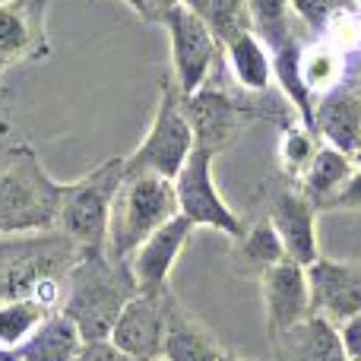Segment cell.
Masks as SVG:
<instances>
[{"label":"cell","instance_id":"6da1fadb","mask_svg":"<svg viewBox=\"0 0 361 361\" xmlns=\"http://www.w3.org/2000/svg\"><path fill=\"white\" fill-rule=\"evenodd\" d=\"M80 257L82 250L57 228L0 238V301L32 298L54 311L63 301V279Z\"/></svg>","mask_w":361,"mask_h":361},{"label":"cell","instance_id":"7a4b0ae2","mask_svg":"<svg viewBox=\"0 0 361 361\" xmlns=\"http://www.w3.org/2000/svg\"><path fill=\"white\" fill-rule=\"evenodd\" d=\"M140 286L130 263H118L108 254H82L63 279L61 314H67L86 343L108 339L121 311L137 298Z\"/></svg>","mask_w":361,"mask_h":361},{"label":"cell","instance_id":"3957f363","mask_svg":"<svg viewBox=\"0 0 361 361\" xmlns=\"http://www.w3.org/2000/svg\"><path fill=\"white\" fill-rule=\"evenodd\" d=\"M67 184L54 180L29 143H16L0 162V238L54 231Z\"/></svg>","mask_w":361,"mask_h":361},{"label":"cell","instance_id":"277c9868","mask_svg":"<svg viewBox=\"0 0 361 361\" xmlns=\"http://www.w3.org/2000/svg\"><path fill=\"white\" fill-rule=\"evenodd\" d=\"M175 180L152 175V171H127L118 187L108 222V257L127 263L133 250L178 216Z\"/></svg>","mask_w":361,"mask_h":361},{"label":"cell","instance_id":"5b68a950","mask_svg":"<svg viewBox=\"0 0 361 361\" xmlns=\"http://www.w3.org/2000/svg\"><path fill=\"white\" fill-rule=\"evenodd\" d=\"M124 175V159H105L82 178L70 180L63 190L57 231L67 235L82 254H108V222Z\"/></svg>","mask_w":361,"mask_h":361},{"label":"cell","instance_id":"8992f818","mask_svg":"<svg viewBox=\"0 0 361 361\" xmlns=\"http://www.w3.org/2000/svg\"><path fill=\"white\" fill-rule=\"evenodd\" d=\"M197 149L190 118L184 111V95L171 76H159V102L152 111V124L140 146L124 159L127 171H152L175 180Z\"/></svg>","mask_w":361,"mask_h":361},{"label":"cell","instance_id":"52a82bcc","mask_svg":"<svg viewBox=\"0 0 361 361\" xmlns=\"http://www.w3.org/2000/svg\"><path fill=\"white\" fill-rule=\"evenodd\" d=\"M184 111L190 118L193 127V140H197L200 149L212 152H225L241 130L250 124V121L267 118V111H260L257 105L244 102L241 95H235L231 89H225L222 82H203L193 95L184 99Z\"/></svg>","mask_w":361,"mask_h":361},{"label":"cell","instance_id":"ba28073f","mask_svg":"<svg viewBox=\"0 0 361 361\" xmlns=\"http://www.w3.org/2000/svg\"><path fill=\"white\" fill-rule=\"evenodd\" d=\"M169 32V51H171V80L180 89V95H193L203 82H209L216 61L222 57V42L209 29L206 19H200L184 4L169 13L162 23Z\"/></svg>","mask_w":361,"mask_h":361},{"label":"cell","instance_id":"9c48e42d","mask_svg":"<svg viewBox=\"0 0 361 361\" xmlns=\"http://www.w3.org/2000/svg\"><path fill=\"white\" fill-rule=\"evenodd\" d=\"M212 152L206 149H193L187 165L180 169V175L175 178V190H178V209L184 219H190L197 228H216L222 235H228L231 241L244 235V219L225 203L222 190L216 187L212 178Z\"/></svg>","mask_w":361,"mask_h":361},{"label":"cell","instance_id":"30bf717a","mask_svg":"<svg viewBox=\"0 0 361 361\" xmlns=\"http://www.w3.org/2000/svg\"><path fill=\"white\" fill-rule=\"evenodd\" d=\"M169 301H171V286L159 288V292H137V298L121 311L108 339L137 361H162Z\"/></svg>","mask_w":361,"mask_h":361},{"label":"cell","instance_id":"8fae6325","mask_svg":"<svg viewBox=\"0 0 361 361\" xmlns=\"http://www.w3.org/2000/svg\"><path fill=\"white\" fill-rule=\"evenodd\" d=\"M307 269L311 314H320L330 324L343 326L361 317V263L317 257Z\"/></svg>","mask_w":361,"mask_h":361},{"label":"cell","instance_id":"7c38bea8","mask_svg":"<svg viewBox=\"0 0 361 361\" xmlns=\"http://www.w3.org/2000/svg\"><path fill=\"white\" fill-rule=\"evenodd\" d=\"M51 4L54 0H0V57L10 67L51 57Z\"/></svg>","mask_w":361,"mask_h":361},{"label":"cell","instance_id":"4fadbf2b","mask_svg":"<svg viewBox=\"0 0 361 361\" xmlns=\"http://www.w3.org/2000/svg\"><path fill=\"white\" fill-rule=\"evenodd\" d=\"M267 219L279 231L286 254L301 267H311L320 257L317 247V206L298 190V184H282L269 193Z\"/></svg>","mask_w":361,"mask_h":361},{"label":"cell","instance_id":"5bb4252c","mask_svg":"<svg viewBox=\"0 0 361 361\" xmlns=\"http://www.w3.org/2000/svg\"><path fill=\"white\" fill-rule=\"evenodd\" d=\"M260 295L267 307L269 336L292 330L295 324L311 317V288H307V269L286 257L273 269L260 276Z\"/></svg>","mask_w":361,"mask_h":361},{"label":"cell","instance_id":"9a60e30c","mask_svg":"<svg viewBox=\"0 0 361 361\" xmlns=\"http://www.w3.org/2000/svg\"><path fill=\"white\" fill-rule=\"evenodd\" d=\"M193 228H197V225L178 212L171 222H165L159 231H152V235L133 250V257L127 263H130V273H133V279H137L140 292L169 288L171 269H175L178 257L184 254Z\"/></svg>","mask_w":361,"mask_h":361},{"label":"cell","instance_id":"2e32d148","mask_svg":"<svg viewBox=\"0 0 361 361\" xmlns=\"http://www.w3.org/2000/svg\"><path fill=\"white\" fill-rule=\"evenodd\" d=\"M314 133L333 149L355 156L361 146V89L343 82L320 95L314 108Z\"/></svg>","mask_w":361,"mask_h":361},{"label":"cell","instance_id":"e0dca14e","mask_svg":"<svg viewBox=\"0 0 361 361\" xmlns=\"http://www.w3.org/2000/svg\"><path fill=\"white\" fill-rule=\"evenodd\" d=\"M273 343L279 349V361H349L339 326L320 314H311L292 330L273 336Z\"/></svg>","mask_w":361,"mask_h":361},{"label":"cell","instance_id":"ac0fdd59","mask_svg":"<svg viewBox=\"0 0 361 361\" xmlns=\"http://www.w3.org/2000/svg\"><path fill=\"white\" fill-rule=\"evenodd\" d=\"M225 349L219 345V339L193 314H187V307L171 295L162 361H219Z\"/></svg>","mask_w":361,"mask_h":361},{"label":"cell","instance_id":"d6986e66","mask_svg":"<svg viewBox=\"0 0 361 361\" xmlns=\"http://www.w3.org/2000/svg\"><path fill=\"white\" fill-rule=\"evenodd\" d=\"M222 54L231 67V76L235 82L244 89V92H267L273 86V54L263 44V38L257 35L254 29H238L231 38L222 42Z\"/></svg>","mask_w":361,"mask_h":361},{"label":"cell","instance_id":"ffe728a7","mask_svg":"<svg viewBox=\"0 0 361 361\" xmlns=\"http://www.w3.org/2000/svg\"><path fill=\"white\" fill-rule=\"evenodd\" d=\"M86 345L82 333L67 314L54 311L19 345V361H76Z\"/></svg>","mask_w":361,"mask_h":361},{"label":"cell","instance_id":"44dd1931","mask_svg":"<svg viewBox=\"0 0 361 361\" xmlns=\"http://www.w3.org/2000/svg\"><path fill=\"white\" fill-rule=\"evenodd\" d=\"M286 244H282L279 231L273 228L269 219L247 225L241 238H235V247H231V263L241 276H254L260 279L267 269H273L276 263L286 260Z\"/></svg>","mask_w":361,"mask_h":361},{"label":"cell","instance_id":"7402d4cb","mask_svg":"<svg viewBox=\"0 0 361 361\" xmlns=\"http://www.w3.org/2000/svg\"><path fill=\"white\" fill-rule=\"evenodd\" d=\"M352 171H355L352 156H345V152H339V149H333V146L324 143L320 146V152L314 156L311 169L301 175L298 190L305 193L314 206H317V212H324V206L336 197L339 187L352 178Z\"/></svg>","mask_w":361,"mask_h":361},{"label":"cell","instance_id":"603a6c76","mask_svg":"<svg viewBox=\"0 0 361 361\" xmlns=\"http://www.w3.org/2000/svg\"><path fill=\"white\" fill-rule=\"evenodd\" d=\"M301 80H305L307 92L314 99L333 92L336 86L345 82V57L333 44H326L324 38L305 44L301 48Z\"/></svg>","mask_w":361,"mask_h":361},{"label":"cell","instance_id":"cb8c5ba5","mask_svg":"<svg viewBox=\"0 0 361 361\" xmlns=\"http://www.w3.org/2000/svg\"><path fill=\"white\" fill-rule=\"evenodd\" d=\"M320 152V137L305 127L298 118L286 121L282 124V140H279V165L282 175H286L292 184H298L301 175L311 169L314 156Z\"/></svg>","mask_w":361,"mask_h":361},{"label":"cell","instance_id":"d4e9b609","mask_svg":"<svg viewBox=\"0 0 361 361\" xmlns=\"http://www.w3.org/2000/svg\"><path fill=\"white\" fill-rule=\"evenodd\" d=\"M48 314L54 311H48L44 305H38L32 298L0 301V345L4 349H19Z\"/></svg>","mask_w":361,"mask_h":361},{"label":"cell","instance_id":"484cf974","mask_svg":"<svg viewBox=\"0 0 361 361\" xmlns=\"http://www.w3.org/2000/svg\"><path fill=\"white\" fill-rule=\"evenodd\" d=\"M250 29L263 38V44H276L295 35V10L292 0H247Z\"/></svg>","mask_w":361,"mask_h":361},{"label":"cell","instance_id":"4316f807","mask_svg":"<svg viewBox=\"0 0 361 361\" xmlns=\"http://www.w3.org/2000/svg\"><path fill=\"white\" fill-rule=\"evenodd\" d=\"M180 4L197 13L200 19H206L219 42H225L238 29H247L250 25L247 0H180Z\"/></svg>","mask_w":361,"mask_h":361},{"label":"cell","instance_id":"83f0119b","mask_svg":"<svg viewBox=\"0 0 361 361\" xmlns=\"http://www.w3.org/2000/svg\"><path fill=\"white\" fill-rule=\"evenodd\" d=\"M320 38H324L326 44H333L343 57L361 54V6L349 4L339 13H333V16L326 19V25L320 29Z\"/></svg>","mask_w":361,"mask_h":361},{"label":"cell","instance_id":"f1b7e54d","mask_svg":"<svg viewBox=\"0 0 361 361\" xmlns=\"http://www.w3.org/2000/svg\"><path fill=\"white\" fill-rule=\"evenodd\" d=\"M349 4H355V0H292V10L311 32H320L333 13H339Z\"/></svg>","mask_w":361,"mask_h":361},{"label":"cell","instance_id":"f546056e","mask_svg":"<svg viewBox=\"0 0 361 361\" xmlns=\"http://www.w3.org/2000/svg\"><path fill=\"white\" fill-rule=\"evenodd\" d=\"M324 212H361V169L352 171V178L339 187V193L324 206Z\"/></svg>","mask_w":361,"mask_h":361},{"label":"cell","instance_id":"4dcf8cb0","mask_svg":"<svg viewBox=\"0 0 361 361\" xmlns=\"http://www.w3.org/2000/svg\"><path fill=\"white\" fill-rule=\"evenodd\" d=\"M121 4H127L133 10V16L143 19V23L149 25H162L165 19H169V13L180 6V0H121Z\"/></svg>","mask_w":361,"mask_h":361},{"label":"cell","instance_id":"1f68e13d","mask_svg":"<svg viewBox=\"0 0 361 361\" xmlns=\"http://www.w3.org/2000/svg\"><path fill=\"white\" fill-rule=\"evenodd\" d=\"M76 361H137V358L127 355L124 349H118L111 339H92V343L82 345Z\"/></svg>","mask_w":361,"mask_h":361},{"label":"cell","instance_id":"d6a6232c","mask_svg":"<svg viewBox=\"0 0 361 361\" xmlns=\"http://www.w3.org/2000/svg\"><path fill=\"white\" fill-rule=\"evenodd\" d=\"M339 333H343V345H345V355H349V361H361V317L343 324V326H339Z\"/></svg>","mask_w":361,"mask_h":361},{"label":"cell","instance_id":"836d02e7","mask_svg":"<svg viewBox=\"0 0 361 361\" xmlns=\"http://www.w3.org/2000/svg\"><path fill=\"white\" fill-rule=\"evenodd\" d=\"M10 130H13V124H10V92L0 89V137H6Z\"/></svg>","mask_w":361,"mask_h":361},{"label":"cell","instance_id":"e575fe53","mask_svg":"<svg viewBox=\"0 0 361 361\" xmlns=\"http://www.w3.org/2000/svg\"><path fill=\"white\" fill-rule=\"evenodd\" d=\"M0 361H19V349H4L0 345Z\"/></svg>","mask_w":361,"mask_h":361},{"label":"cell","instance_id":"d590c367","mask_svg":"<svg viewBox=\"0 0 361 361\" xmlns=\"http://www.w3.org/2000/svg\"><path fill=\"white\" fill-rule=\"evenodd\" d=\"M352 162H355V169H361V146L355 149V156H352Z\"/></svg>","mask_w":361,"mask_h":361},{"label":"cell","instance_id":"8d00e7d4","mask_svg":"<svg viewBox=\"0 0 361 361\" xmlns=\"http://www.w3.org/2000/svg\"><path fill=\"white\" fill-rule=\"evenodd\" d=\"M219 361H244V358H238V355H228V352H225V355L219 358Z\"/></svg>","mask_w":361,"mask_h":361},{"label":"cell","instance_id":"74e56055","mask_svg":"<svg viewBox=\"0 0 361 361\" xmlns=\"http://www.w3.org/2000/svg\"><path fill=\"white\" fill-rule=\"evenodd\" d=\"M6 67H10V63H6V61H4V57H0V76H4V73H6Z\"/></svg>","mask_w":361,"mask_h":361},{"label":"cell","instance_id":"f35d334b","mask_svg":"<svg viewBox=\"0 0 361 361\" xmlns=\"http://www.w3.org/2000/svg\"><path fill=\"white\" fill-rule=\"evenodd\" d=\"M355 6H361V0H355Z\"/></svg>","mask_w":361,"mask_h":361}]
</instances>
